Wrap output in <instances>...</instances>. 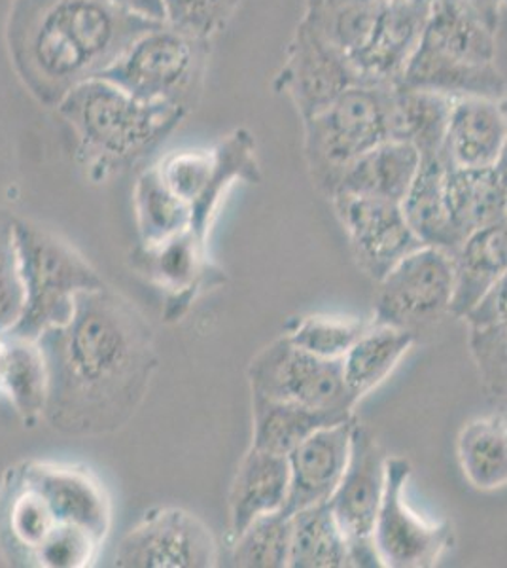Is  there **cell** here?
Masks as SVG:
<instances>
[{"instance_id": "obj_34", "label": "cell", "mask_w": 507, "mask_h": 568, "mask_svg": "<svg viewBox=\"0 0 507 568\" xmlns=\"http://www.w3.org/2000/svg\"><path fill=\"white\" fill-rule=\"evenodd\" d=\"M292 519L275 511L254 519L233 540V561L243 568H288Z\"/></svg>"}, {"instance_id": "obj_18", "label": "cell", "mask_w": 507, "mask_h": 568, "mask_svg": "<svg viewBox=\"0 0 507 568\" xmlns=\"http://www.w3.org/2000/svg\"><path fill=\"white\" fill-rule=\"evenodd\" d=\"M356 419L324 426L290 453V491L284 514L292 516L315 504L328 503L347 470Z\"/></svg>"}, {"instance_id": "obj_33", "label": "cell", "mask_w": 507, "mask_h": 568, "mask_svg": "<svg viewBox=\"0 0 507 568\" xmlns=\"http://www.w3.org/2000/svg\"><path fill=\"white\" fill-rule=\"evenodd\" d=\"M8 498L4 503V524L13 546L32 554L42 546L45 538L58 527L50 506L31 484H27L18 471H10Z\"/></svg>"}, {"instance_id": "obj_14", "label": "cell", "mask_w": 507, "mask_h": 568, "mask_svg": "<svg viewBox=\"0 0 507 568\" xmlns=\"http://www.w3.org/2000/svg\"><path fill=\"white\" fill-rule=\"evenodd\" d=\"M354 84L359 78L351 61L302 18L276 74L275 90L288 95L303 122Z\"/></svg>"}, {"instance_id": "obj_24", "label": "cell", "mask_w": 507, "mask_h": 568, "mask_svg": "<svg viewBox=\"0 0 507 568\" xmlns=\"http://www.w3.org/2000/svg\"><path fill=\"white\" fill-rule=\"evenodd\" d=\"M445 173L444 154L423 155L417 176L402 201V211L423 245L436 246L450 254L464 240L450 219L445 197Z\"/></svg>"}, {"instance_id": "obj_41", "label": "cell", "mask_w": 507, "mask_h": 568, "mask_svg": "<svg viewBox=\"0 0 507 568\" xmlns=\"http://www.w3.org/2000/svg\"><path fill=\"white\" fill-rule=\"evenodd\" d=\"M456 2L481 21L483 26L488 27L493 33H498L504 0H456Z\"/></svg>"}, {"instance_id": "obj_2", "label": "cell", "mask_w": 507, "mask_h": 568, "mask_svg": "<svg viewBox=\"0 0 507 568\" xmlns=\"http://www.w3.org/2000/svg\"><path fill=\"white\" fill-rule=\"evenodd\" d=\"M160 23L165 21L150 20L118 0H12L8 55L32 98L58 109L77 85L103 74Z\"/></svg>"}, {"instance_id": "obj_11", "label": "cell", "mask_w": 507, "mask_h": 568, "mask_svg": "<svg viewBox=\"0 0 507 568\" xmlns=\"http://www.w3.org/2000/svg\"><path fill=\"white\" fill-rule=\"evenodd\" d=\"M373 323L413 329L449 313L455 275L449 252L420 246L377 281Z\"/></svg>"}, {"instance_id": "obj_17", "label": "cell", "mask_w": 507, "mask_h": 568, "mask_svg": "<svg viewBox=\"0 0 507 568\" xmlns=\"http://www.w3.org/2000/svg\"><path fill=\"white\" fill-rule=\"evenodd\" d=\"M16 471L42 495L58 524L82 527L104 542L112 508L107 489L90 470L34 460Z\"/></svg>"}, {"instance_id": "obj_39", "label": "cell", "mask_w": 507, "mask_h": 568, "mask_svg": "<svg viewBox=\"0 0 507 568\" xmlns=\"http://www.w3.org/2000/svg\"><path fill=\"white\" fill-rule=\"evenodd\" d=\"M469 351L485 387L507 398V318L483 328H469Z\"/></svg>"}, {"instance_id": "obj_10", "label": "cell", "mask_w": 507, "mask_h": 568, "mask_svg": "<svg viewBox=\"0 0 507 568\" xmlns=\"http://www.w3.org/2000/svg\"><path fill=\"white\" fill-rule=\"evenodd\" d=\"M386 459L388 455L372 430L354 423L347 470L328 500L347 540L354 568L381 567L373 532L385 497Z\"/></svg>"}, {"instance_id": "obj_46", "label": "cell", "mask_w": 507, "mask_h": 568, "mask_svg": "<svg viewBox=\"0 0 507 568\" xmlns=\"http://www.w3.org/2000/svg\"><path fill=\"white\" fill-rule=\"evenodd\" d=\"M506 219H507V209H506Z\"/></svg>"}, {"instance_id": "obj_42", "label": "cell", "mask_w": 507, "mask_h": 568, "mask_svg": "<svg viewBox=\"0 0 507 568\" xmlns=\"http://www.w3.org/2000/svg\"><path fill=\"white\" fill-rule=\"evenodd\" d=\"M118 2L133 12L146 16L150 20L163 21L161 0H118Z\"/></svg>"}, {"instance_id": "obj_12", "label": "cell", "mask_w": 507, "mask_h": 568, "mask_svg": "<svg viewBox=\"0 0 507 568\" xmlns=\"http://www.w3.org/2000/svg\"><path fill=\"white\" fill-rule=\"evenodd\" d=\"M412 471V463L405 457L388 455L385 497L373 532V546L381 567H436L453 546V525L449 521H426L407 504L405 489Z\"/></svg>"}, {"instance_id": "obj_16", "label": "cell", "mask_w": 507, "mask_h": 568, "mask_svg": "<svg viewBox=\"0 0 507 568\" xmlns=\"http://www.w3.org/2000/svg\"><path fill=\"white\" fill-rule=\"evenodd\" d=\"M430 0H381L351 65L364 84L398 85L417 52Z\"/></svg>"}, {"instance_id": "obj_26", "label": "cell", "mask_w": 507, "mask_h": 568, "mask_svg": "<svg viewBox=\"0 0 507 568\" xmlns=\"http://www.w3.org/2000/svg\"><path fill=\"white\" fill-rule=\"evenodd\" d=\"M413 329L396 328L388 324L373 323L364 336L354 343L353 349L343 356V374L354 400L379 387L396 369L415 343Z\"/></svg>"}, {"instance_id": "obj_3", "label": "cell", "mask_w": 507, "mask_h": 568, "mask_svg": "<svg viewBox=\"0 0 507 568\" xmlns=\"http://www.w3.org/2000/svg\"><path fill=\"white\" fill-rule=\"evenodd\" d=\"M55 110L74 131L78 158L93 181L139 162L187 116L173 106L142 103L104 78L77 85Z\"/></svg>"}, {"instance_id": "obj_13", "label": "cell", "mask_w": 507, "mask_h": 568, "mask_svg": "<svg viewBox=\"0 0 507 568\" xmlns=\"http://www.w3.org/2000/svg\"><path fill=\"white\" fill-rule=\"evenodd\" d=\"M114 565L122 568H212L219 546L200 517L180 508L150 511L118 546Z\"/></svg>"}, {"instance_id": "obj_9", "label": "cell", "mask_w": 507, "mask_h": 568, "mask_svg": "<svg viewBox=\"0 0 507 568\" xmlns=\"http://www.w3.org/2000/svg\"><path fill=\"white\" fill-rule=\"evenodd\" d=\"M251 393L265 398L294 402L322 414L354 417V400L348 390L343 358H321L300 349L288 337L270 343L251 362L249 368Z\"/></svg>"}, {"instance_id": "obj_7", "label": "cell", "mask_w": 507, "mask_h": 568, "mask_svg": "<svg viewBox=\"0 0 507 568\" xmlns=\"http://www.w3.org/2000/svg\"><path fill=\"white\" fill-rule=\"evenodd\" d=\"M394 88L359 82L315 116L303 120L308 169L326 194H334L341 175L354 160L391 139Z\"/></svg>"}, {"instance_id": "obj_25", "label": "cell", "mask_w": 507, "mask_h": 568, "mask_svg": "<svg viewBox=\"0 0 507 568\" xmlns=\"http://www.w3.org/2000/svg\"><path fill=\"white\" fill-rule=\"evenodd\" d=\"M445 197L456 232L469 233L506 219L507 186L496 168L463 169L447 165Z\"/></svg>"}, {"instance_id": "obj_36", "label": "cell", "mask_w": 507, "mask_h": 568, "mask_svg": "<svg viewBox=\"0 0 507 568\" xmlns=\"http://www.w3.org/2000/svg\"><path fill=\"white\" fill-rule=\"evenodd\" d=\"M241 0H161L168 26L212 40L230 26Z\"/></svg>"}, {"instance_id": "obj_43", "label": "cell", "mask_w": 507, "mask_h": 568, "mask_svg": "<svg viewBox=\"0 0 507 568\" xmlns=\"http://www.w3.org/2000/svg\"><path fill=\"white\" fill-rule=\"evenodd\" d=\"M501 103H504V110H506L507 116V99H501ZM496 171H498V175H500L501 182L507 186V139L506 144H504V150H501L500 160L496 163Z\"/></svg>"}, {"instance_id": "obj_22", "label": "cell", "mask_w": 507, "mask_h": 568, "mask_svg": "<svg viewBox=\"0 0 507 568\" xmlns=\"http://www.w3.org/2000/svg\"><path fill=\"white\" fill-rule=\"evenodd\" d=\"M288 459L251 446L230 491V532L233 540L257 517L283 511L288 503Z\"/></svg>"}, {"instance_id": "obj_21", "label": "cell", "mask_w": 507, "mask_h": 568, "mask_svg": "<svg viewBox=\"0 0 507 568\" xmlns=\"http://www.w3.org/2000/svg\"><path fill=\"white\" fill-rule=\"evenodd\" d=\"M455 292L449 313L466 318L507 272V219L469 233L450 252Z\"/></svg>"}, {"instance_id": "obj_5", "label": "cell", "mask_w": 507, "mask_h": 568, "mask_svg": "<svg viewBox=\"0 0 507 568\" xmlns=\"http://www.w3.org/2000/svg\"><path fill=\"white\" fill-rule=\"evenodd\" d=\"M13 233L26 300L20 321L7 336L37 342L72 317L78 297L104 283L74 246L50 230L13 220Z\"/></svg>"}, {"instance_id": "obj_4", "label": "cell", "mask_w": 507, "mask_h": 568, "mask_svg": "<svg viewBox=\"0 0 507 568\" xmlns=\"http://www.w3.org/2000/svg\"><path fill=\"white\" fill-rule=\"evenodd\" d=\"M398 85L453 99L506 98V80L496 65V33L456 0H430L423 39Z\"/></svg>"}, {"instance_id": "obj_20", "label": "cell", "mask_w": 507, "mask_h": 568, "mask_svg": "<svg viewBox=\"0 0 507 568\" xmlns=\"http://www.w3.org/2000/svg\"><path fill=\"white\" fill-rule=\"evenodd\" d=\"M135 258L139 270L168 294V317L179 318L205 281V241L187 230L155 245L139 246Z\"/></svg>"}, {"instance_id": "obj_8", "label": "cell", "mask_w": 507, "mask_h": 568, "mask_svg": "<svg viewBox=\"0 0 507 568\" xmlns=\"http://www.w3.org/2000/svg\"><path fill=\"white\" fill-rule=\"evenodd\" d=\"M155 169L165 186L190 207V232L205 243L225 192L237 181H260L256 142L246 130L233 131L212 149L171 152Z\"/></svg>"}, {"instance_id": "obj_6", "label": "cell", "mask_w": 507, "mask_h": 568, "mask_svg": "<svg viewBox=\"0 0 507 568\" xmlns=\"http://www.w3.org/2000/svg\"><path fill=\"white\" fill-rule=\"evenodd\" d=\"M209 59L211 40L160 23L97 78L109 80L142 103L165 104L190 114L203 95Z\"/></svg>"}, {"instance_id": "obj_44", "label": "cell", "mask_w": 507, "mask_h": 568, "mask_svg": "<svg viewBox=\"0 0 507 568\" xmlns=\"http://www.w3.org/2000/svg\"><path fill=\"white\" fill-rule=\"evenodd\" d=\"M329 2H341V0H307V7H321V4H329Z\"/></svg>"}, {"instance_id": "obj_38", "label": "cell", "mask_w": 507, "mask_h": 568, "mask_svg": "<svg viewBox=\"0 0 507 568\" xmlns=\"http://www.w3.org/2000/svg\"><path fill=\"white\" fill-rule=\"evenodd\" d=\"M23 281L16 246L13 220L0 216V336L18 324L23 311Z\"/></svg>"}, {"instance_id": "obj_27", "label": "cell", "mask_w": 507, "mask_h": 568, "mask_svg": "<svg viewBox=\"0 0 507 568\" xmlns=\"http://www.w3.org/2000/svg\"><path fill=\"white\" fill-rule=\"evenodd\" d=\"M455 99L437 91L396 85L392 98L391 139L412 142L423 155L442 154Z\"/></svg>"}, {"instance_id": "obj_35", "label": "cell", "mask_w": 507, "mask_h": 568, "mask_svg": "<svg viewBox=\"0 0 507 568\" xmlns=\"http://www.w3.org/2000/svg\"><path fill=\"white\" fill-rule=\"evenodd\" d=\"M369 326L372 323L359 321V318L311 315V317L297 318L290 324L288 332L284 336L311 355L341 361L348 351L353 349L354 343L364 336V332Z\"/></svg>"}, {"instance_id": "obj_30", "label": "cell", "mask_w": 507, "mask_h": 568, "mask_svg": "<svg viewBox=\"0 0 507 568\" xmlns=\"http://www.w3.org/2000/svg\"><path fill=\"white\" fill-rule=\"evenodd\" d=\"M7 361L0 374V394L7 396L16 414L32 425L44 419L48 406V364L39 342L4 336Z\"/></svg>"}, {"instance_id": "obj_15", "label": "cell", "mask_w": 507, "mask_h": 568, "mask_svg": "<svg viewBox=\"0 0 507 568\" xmlns=\"http://www.w3.org/2000/svg\"><path fill=\"white\" fill-rule=\"evenodd\" d=\"M329 200L341 226L348 233L356 262L375 281L424 246L407 224L399 203L356 194H334Z\"/></svg>"}, {"instance_id": "obj_1", "label": "cell", "mask_w": 507, "mask_h": 568, "mask_svg": "<svg viewBox=\"0 0 507 568\" xmlns=\"http://www.w3.org/2000/svg\"><path fill=\"white\" fill-rule=\"evenodd\" d=\"M37 342L48 364L44 419L69 436L116 433L141 407L158 368L154 332L129 300L101 286Z\"/></svg>"}, {"instance_id": "obj_45", "label": "cell", "mask_w": 507, "mask_h": 568, "mask_svg": "<svg viewBox=\"0 0 507 568\" xmlns=\"http://www.w3.org/2000/svg\"><path fill=\"white\" fill-rule=\"evenodd\" d=\"M504 4H506V7H507V0H504Z\"/></svg>"}, {"instance_id": "obj_23", "label": "cell", "mask_w": 507, "mask_h": 568, "mask_svg": "<svg viewBox=\"0 0 507 568\" xmlns=\"http://www.w3.org/2000/svg\"><path fill=\"white\" fill-rule=\"evenodd\" d=\"M420 162L423 154L412 142L386 139L345 169L334 194L369 195L402 205Z\"/></svg>"}, {"instance_id": "obj_19", "label": "cell", "mask_w": 507, "mask_h": 568, "mask_svg": "<svg viewBox=\"0 0 507 568\" xmlns=\"http://www.w3.org/2000/svg\"><path fill=\"white\" fill-rule=\"evenodd\" d=\"M507 139V116L501 99L455 98L445 133V162L450 168L493 169Z\"/></svg>"}, {"instance_id": "obj_32", "label": "cell", "mask_w": 507, "mask_h": 568, "mask_svg": "<svg viewBox=\"0 0 507 568\" xmlns=\"http://www.w3.org/2000/svg\"><path fill=\"white\" fill-rule=\"evenodd\" d=\"M133 201L141 245H155L192 226V211L165 186L155 165L136 179Z\"/></svg>"}, {"instance_id": "obj_28", "label": "cell", "mask_w": 507, "mask_h": 568, "mask_svg": "<svg viewBox=\"0 0 507 568\" xmlns=\"http://www.w3.org/2000/svg\"><path fill=\"white\" fill-rule=\"evenodd\" d=\"M348 419L322 414L294 402L252 394V447L288 457L311 434Z\"/></svg>"}, {"instance_id": "obj_37", "label": "cell", "mask_w": 507, "mask_h": 568, "mask_svg": "<svg viewBox=\"0 0 507 568\" xmlns=\"http://www.w3.org/2000/svg\"><path fill=\"white\" fill-rule=\"evenodd\" d=\"M101 540L77 525L59 524L45 538L31 561L44 568H84L97 559Z\"/></svg>"}, {"instance_id": "obj_40", "label": "cell", "mask_w": 507, "mask_h": 568, "mask_svg": "<svg viewBox=\"0 0 507 568\" xmlns=\"http://www.w3.org/2000/svg\"><path fill=\"white\" fill-rule=\"evenodd\" d=\"M507 318V272L490 288L487 296L477 304L476 310L466 317L469 328H483L488 324L501 323Z\"/></svg>"}, {"instance_id": "obj_29", "label": "cell", "mask_w": 507, "mask_h": 568, "mask_svg": "<svg viewBox=\"0 0 507 568\" xmlns=\"http://www.w3.org/2000/svg\"><path fill=\"white\" fill-rule=\"evenodd\" d=\"M456 455L464 478L477 491H500L507 487V419L481 415L464 425L456 442Z\"/></svg>"}, {"instance_id": "obj_31", "label": "cell", "mask_w": 507, "mask_h": 568, "mask_svg": "<svg viewBox=\"0 0 507 568\" xmlns=\"http://www.w3.org/2000/svg\"><path fill=\"white\" fill-rule=\"evenodd\" d=\"M290 519V568L351 567L347 540L328 503L294 511Z\"/></svg>"}]
</instances>
